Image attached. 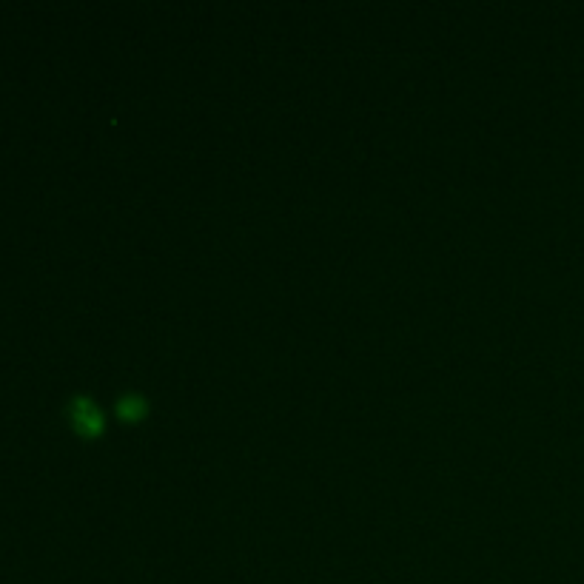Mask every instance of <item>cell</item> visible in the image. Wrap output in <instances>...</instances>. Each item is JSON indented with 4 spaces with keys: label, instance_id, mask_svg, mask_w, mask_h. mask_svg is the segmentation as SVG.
Instances as JSON below:
<instances>
[{
    "label": "cell",
    "instance_id": "obj_1",
    "mask_svg": "<svg viewBox=\"0 0 584 584\" xmlns=\"http://www.w3.org/2000/svg\"><path fill=\"white\" fill-rule=\"evenodd\" d=\"M69 419H72L77 434L97 436L103 431V414L97 411L95 402L86 399V396H77L75 402L69 405Z\"/></svg>",
    "mask_w": 584,
    "mask_h": 584
},
{
    "label": "cell",
    "instance_id": "obj_2",
    "mask_svg": "<svg viewBox=\"0 0 584 584\" xmlns=\"http://www.w3.org/2000/svg\"><path fill=\"white\" fill-rule=\"evenodd\" d=\"M143 411H146V402L134 394L120 399V405H117V414L123 416V419H137V416H143Z\"/></svg>",
    "mask_w": 584,
    "mask_h": 584
}]
</instances>
